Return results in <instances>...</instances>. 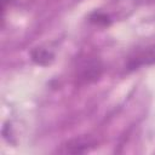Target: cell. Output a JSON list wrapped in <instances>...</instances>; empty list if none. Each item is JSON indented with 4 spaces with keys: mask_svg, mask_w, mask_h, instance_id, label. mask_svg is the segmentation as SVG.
<instances>
[{
    "mask_svg": "<svg viewBox=\"0 0 155 155\" xmlns=\"http://www.w3.org/2000/svg\"><path fill=\"white\" fill-rule=\"evenodd\" d=\"M96 147V140L90 136H80L71 138L61 145L59 153L63 154H84Z\"/></svg>",
    "mask_w": 155,
    "mask_h": 155,
    "instance_id": "3957f363",
    "label": "cell"
},
{
    "mask_svg": "<svg viewBox=\"0 0 155 155\" xmlns=\"http://www.w3.org/2000/svg\"><path fill=\"white\" fill-rule=\"evenodd\" d=\"M53 53L46 48L36 47L31 51V59L39 65H47L53 61Z\"/></svg>",
    "mask_w": 155,
    "mask_h": 155,
    "instance_id": "277c9868",
    "label": "cell"
},
{
    "mask_svg": "<svg viewBox=\"0 0 155 155\" xmlns=\"http://www.w3.org/2000/svg\"><path fill=\"white\" fill-rule=\"evenodd\" d=\"M103 73V65L98 57L87 54L80 59L75 68V80L79 85H88L97 81Z\"/></svg>",
    "mask_w": 155,
    "mask_h": 155,
    "instance_id": "6da1fadb",
    "label": "cell"
},
{
    "mask_svg": "<svg viewBox=\"0 0 155 155\" xmlns=\"http://www.w3.org/2000/svg\"><path fill=\"white\" fill-rule=\"evenodd\" d=\"M155 62V45H148L136 48L127 59V70H136L140 67L149 65Z\"/></svg>",
    "mask_w": 155,
    "mask_h": 155,
    "instance_id": "7a4b0ae2",
    "label": "cell"
},
{
    "mask_svg": "<svg viewBox=\"0 0 155 155\" xmlns=\"http://www.w3.org/2000/svg\"><path fill=\"white\" fill-rule=\"evenodd\" d=\"M91 22L96 23V24H103V25H107L109 23V18L107 15L104 13H101V12H94L91 17Z\"/></svg>",
    "mask_w": 155,
    "mask_h": 155,
    "instance_id": "5b68a950",
    "label": "cell"
}]
</instances>
